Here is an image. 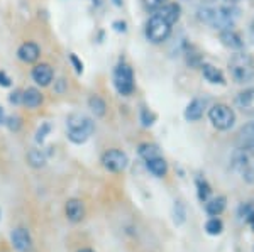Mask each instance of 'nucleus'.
I'll list each match as a JSON object with an SVG mask.
<instances>
[{
    "label": "nucleus",
    "instance_id": "f257e3e1",
    "mask_svg": "<svg viewBox=\"0 0 254 252\" xmlns=\"http://www.w3.org/2000/svg\"><path fill=\"white\" fill-rule=\"evenodd\" d=\"M239 17V10L234 5H225V7H203L198 10V19L203 24H208L210 27L219 31L232 29Z\"/></svg>",
    "mask_w": 254,
    "mask_h": 252
},
{
    "label": "nucleus",
    "instance_id": "f03ea898",
    "mask_svg": "<svg viewBox=\"0 0 254 252\" xmlns=\"http://www.w3.org/2000/svg\"><path fill=\"white\" fill-rule=\"evenodd\" d=\"M68 139L73 144H83L90 139V136L95 131V122L85 113H71L66 120Z\"/></svg>",
    "mask_w": 254,
    "mask_h": 252
},
{
    "label": "nucleus",
    "instance_id": "7ed1b4c3",
    "mask_svg": "<svg viewBox=\"0 0 254 252\" xmlns=\"http://www.w3.org/2000/svg\"><path fill=\"white\" fill-rule=\"evenodd\" d=\"M229 73L236 83L243 85L254 78V59L248 52H236L229 61Z\"/></svg>",
    "mask_w": 254,
    "mask_h": 252
},
{
    "label": "nucleus",
    "instance_id": "20e7f679",
    "mask_svg": "<svg viewBox=\"0 0 254 252\" xmlns=\"http://www.w3.org/2000/svg\"><path fill=\"white\" fill-rule=\"evenodd\" d=\"M232 169L246 181H254V146L237 149L232 156Z\"/></svg>",
    "mask_w": 254,
    "mask_h": 252
},
{
    "label": "nucleus",
    "instance_id": "39448f33",
    "mask_svg": "<svg viewBox=\"0 0 254 252\" xmlns=\"http://www.w3.org/2000/svg\"><path fill=\"white\" fill-rule=\"evenodd\" d=\"M171 32V24L166 19H163L161 15L154 14L153 17L147 20L146 24V38L153 44H159L163 41L168 39Z\"/></svg>",
    "mask_w": 254,
    "mask_h": 252
},
{
    "label": "nucleus",
    "instance_id": "423d86ee",
    "mask_svg": "<svg viewBox=\"0 0 254 252\" xmlns=\"http://www.w3.org/2000/svg\"><path fill=\"white\" fill-rule=\"evenodd\" d=\"M208 119H210L212 125L215 129H219V131H229L234 125L236 115L231 107H227L224 103H217L208 110Z\"/></svg>",
    "mask_w": 254,
    "mask_h": 252
},
{
    "label": "nucleus",
    "instance_id": "0eeeda50",
    "mask_svg": "<svg viewBox=\"0 0 254 252\" xmlns=\"http://www.w3.org/2000/svg\"><path fill=\"white\" fill-rule=\"evenodd\" d=\"M114 87L122 97H129L134 92V73L132 68L126 63H121L114 71Z\"/></svg>",
    "mask_w": 254,
    "mask_h": 252
},
{
    "label": "nucleus",
    "instance_id": "6e6552de",
    "mask_svg": "<svg viewBox=\"0 0 254 252\" xmlns=\"http://www.w3.org/2000/svg\"><path fill=\"white\" fill-rule=\"evenodd\" d=\"M127 164H129V157H127V154L124 151H119V149H109L102 156V166L110 173L124 171Z\"/></svg>",
    "mask_w": 254,
    "mask_h": 252
},
{
    "label": "nucleus",
    "instance_id": "1a4fd4ad",
    "mask_svg": "<svg viewBox=\"0 0 254 252\" xmlns=\"http://www.w3.org/2000/svg\"><path fill=\"white\" fill-rule=\"evenodd\" d=\"M10 241L19 252H31L32 251V237L29 234V230L24 229V227H17V229L12 230Z\"/></svg>",
    "mask_w": 254,
    "mask_h": 252
},
{
    "label": "nucleus",
    "instance_id": "9d476101",
    "mask_svg": "<svg viewBox=\"0 0 254 252\" xmlns=\"http://www.w3.org/2000/svg\"><path fill=\"white\" fill-rule=\"evenodd\" d=\"M64 213H66V218L73 223H78L83 220L85 217V205L83 202L78 200V198H71V200L66 202V206H64Z\"/></svg>",
    "mask_w": 254,
    "mask_h": 252
},
{
    "label": "nucleus",
    "instance_id": "9b49d317",
    "mask_svg": "<svg viewBox=\"0 0 254 252\" xmlns=\"http://www.w3.org/2000/svg\"><path fill=\"white\" fill-rule=\"evenodd\" d=\"M31 75H32V80H34L38 85H41V87H48V85L53 81L55 73H53V68L49 66V64L41 63V64H36V66L32 68Z\"/></svg>",
    "mask_w": 254,
    "mask_h": 252
},
{
    "label": "nucleus",
    "instance_id": "f8f14e48",
    "mask_svg": "<svg viewBox=\"0 0 254 252\" xmlns=\"http://www.w3.org/2000/svg\"><path fill=\"white\" fill-rule=\"evenodd\" d=\"M236 103L246 115H254V88H248V90L241 92L236 99Z\"/></svg>",
    "mask_w": 254,
    "mask_h": 252
},
{
    "label": "nucleus",
    "instance_id": "ddd939ff",
    "mask_svg": "<svg viewBox=\"0 0 254 252\" xmlns=\"http://www.w3.org/2000/svg\"><path fill=\"white\" fill-rule=\"evenodd\" d=\"M220 41H222V44L225 48H229V50H234V51H239L244 48V41L241 38L239 34L234 31V29H224L220 31Z\"/></svg>",
    "mask_w": 254,
    "mask_h": 252
},
{
    "label": "nucleus",
    "instance_id": "4468645a",
    "mask_svg": "<svg viewBox=\"0 0 254 252\" xmlns=\"http://www.w3.org/2000/svg\"><path fill=\"white\" fill-rule=\"evenodd\" d=\"M17 56L24 63H36L41 56V50L36 43H24L22 46L19 48Z\"/></svg>",
    "mask_w": 254,
    "mask_h": 252
},
{
    "label": "nucleus",
    "instance_id": "2eb2a0df",
    "mask_svg": "<svg viewBox=\"0 0 254 252\" xmlns=\"http://www.w3.org/2000/svg\"><path fill=\"white\" fill-rule=\"evenodd\" d=\"M203 110H205V100L202 99H193L188 103L185 110V119L188 122H196L203 117Z\"/></svg>",
    "mask_w": 254,
    "mask_h": 252
},
{
    "label": "nucleus",
    "instance_id": "dca6fc26",
    "mask_svg": "<svg viewBox=\"0 0 254 252\" xmlns=\"http://www.w3.org/2000/svg\"><path fill=\"white\" fill-rule=\"evenodd\" d=\"M180 12H182V10H180L178 3H165V5H161L159 9H156V14L161 15L163 19H166L171 26H173L175 22H178Z\"/></svg>",
    "mask_w": 254,
    "mask_h": 252
},
{
    "label": "nucleus",
    "instance_id": "f3484780",
    "mask_svg": "<svg viewBox=\"0 0 254 252\" xmlns=\"http://www.w3.org/2000/svg\"><path fill=\"white\" fill-rule=\"evenodd\" d=\"M202 75L208 83L212 85H225V78L222 71L215 68L214 64H202Z\"/></svg>",
    "mask_w": 254,
    "mask_h": 252
},
{
    "label": "nucleus",
    "instance_id": "a211bd4d",
    "mask_svg": "<svg viewBox=\"0 0 254 252\" xmlns=\"http://www.w3.org/2000/svg\"><path fill=\"white\" fill-rule=\"evenodd\" d=\"M146 168L156 178H163V176H166V173H168V162L163 159L161 156H158V157H153V159H147Z\"/></svg>",
    "mask_w": 254,
    "mask_h": 252
},
{
    "label": "nucleus",
    "instance_id": "6ab92c4d",
    "mask_svg": "<svg viewBox=\"0 0 254 252\" xmlns=\"http://www.w3.org/2000/svg\"><path fill=\"white\" fill-rule=\"evenodd\" d=\"M22 103L26 105L27 108H38L41 103H43V95L38 88H27V90L22 92Z\"/></svg>",
    "mask_w": 254,
    "mask_h": 252
},
{
    "label": "nucleus",
    "instance_id": "aec40b11",
    "mask_svg": "<svg viewBox=\"0 0 254 252\" xmlns=\"http://www.w3.org/2000/svg\"><path fill=\"white\" fill-rule=\"evenodd\" d=\"M237 144L239 148H249L254 146V122L246 124L243 129L239 131V137H237Z\"/></svg>",
    "mask_w": 254,
    "mask_h": 252
},
{
    "label": "nucleus",
    "instance_id": "412c9836",
    "mask_svg": "<svg viewBox=\"0 0 254 252\" xmlns=\"http://www.w3.org/2000/svg\"><path fill=\"white\" fill-rule=\"evenodd\" d=\"M225 197H217L212 198V200L205 202V212L210 215V217H219L220 213L225 210Z\"/></svg>",
    "mask_w": 254,
    "mask_h": 252
},
{
    "label": "nucleus",
    "instance_id": "4be33fe9",
    "mask_svg": "<svg viewBox=\"0 0 254 252\" xmlns=\"http://www.w3.org/2000/svg\"><path fill=\"white\" fill-rule=\"evenodd\" d=\"M46 161H48V157L43 149H31V151L27 152V162H29L32 168H43V166L46 164Z\"/></svg>",
    "mask_w": 254,
    "mask_h": 252
},
{
    "label": "nucleus",
    "instance_id": "5701e85b",
    "mask_svg": "<svg viewBox=\"0 0 254 252\" xmlns=\"http://www.w3.org/2000/svg\"><path fill=\"white\" fill-rule=\"evenodd\" d=\"M196 195H198V200L205 203L207 200H210L212 195V188L207 183V180H202V178H196Z\"/></svg>",
    "mask_w": 254,
    "mask_h": 252
},
{
    "label": "nucleus",
    "instance_id": "b1692460",
    "mask_svg": "<svg viewBox=\"0 0 254 252\" xmlns=\"http://www.w3.org/2000/svg\"><path fill=\"white\" fill-rule=\"evenodd\" d=\"M137 152H139V156H141L144 161L161 156V154H159L158 146H154V144H141V146H139V149H137Z\"/></svg>",
    "mask_w": 254,
    "mask_h": 252
},
{
    "label": "nucleus",
    "instance_id": "393cba45",
    "mask_svg": "<svg viewBox=\"0 0 254 252\" xmlns=\"http://www.w3.org/2000/svg\"><path fill=\"white\" fill-rule=\"evenodd\" d=\"M88 107L92 108V112L95 113L97 117H104L107 105H105V101L98 95H93V97H90V100H88Z\"/></svg>",
    "mask_w": 254,
    "mask_h": 252
},
{
    "label": "nucleus",
    "instance_id": "a878e982",
    "mask_svg": "<svg viewBox=\"0 0 254 252\" xmlns=\"http://www.w3.org/2000/svg\"><path fill=\"white\" fill-rule=\"evenodd\" d=\"M205 230L208 235H220L224 230V223L219 217H212L210 220H207L205 223Z\"/></svg>",
    "mask_w": 254,
    "mask_h": 252
},
{
    "label": "nucleus",
    "instance_id": "bb28decb",
    "mask_svg": "<svg viewBox=\"0 0 254 252\" xmlns=\"http://www.w3.org/2000/svg\"><path fill=\"white\" fill-rule=\"evenodd\" d=\"M173 220L176 225H182L187 218V210H185V205L182 202H175V208H173Z\"/></svg>",
    "mask_w": 254,
    "mask_h": 252
},
{
    "label": "nucleus",
    "instance_id": "cd10ccee",
    "mask_svg": "<svg viewBox=\"0 0 254 252\" xmlns=\"http://www.w3.org/2000/svg\"><path fill=\"white\" fill-rule=\"evenodd\" d=\"M49 132H51V124H49V122L41 124V127L38 129V132H36V142H38V144H43Z\"/></svg>",
    "mask_w": 254,
    "mask_h": 252
},
{
    "label": "nucleus",
    "instance_id": "c85d7f7f",
    "mask_svg": "<svg viewBox=\"0 0 254 252\" xmlns=\"http://www.w3.org/2000/svg\"><path fill=\"white\" fill-rule=\"evenodd\" d=\"M239 215L244 218V220H251V218L254 217V205L253 203H244V205H241L239 208Z\"/></svg>",
    "mask_w": 254,
    "mask_h": 252
},
{
    "label": "nucleus",
    "instance_id": "c756f323",
    "mask_svg": "<svg viewBox=\"0 0 254 252\" xmlns=\"http://www.w3.org/2000/svg\"><path fill=\"white\" fill-rule=\"evenodd\" d=\"M5 125L10 129V131H14V132H17L20 127H22V119L17 115H12V117H7L5 119Z\"/></svg>",
    "mask_w": 254,
    "mask_h": 252
},
{
    "label": "nucleus",
    "instance_id": "7c9ffc66",
    "mask_svg": "<svg viewBox=\"0 0 254 252\" xmlns=\"http://www.w3.org/2000/svg\"><path fill=\"white\" fill-rule=\"evenodd\" d=\"M154 120H156V115H154L153 112H149L147 108L141 110V122L144 127H151V125L154 124Z\"/></svg>",
    "mask_w": 254,
    "mask_h": 252
},
{
    "label": "nucleus",
    "instance_id": "2f4dec72",
    "mask_svg": "<svg viewBox=\"0 0 254 252\" xmlns=\"http://www.w3.org/2000/svg\"><path fill=\"white\" fill-rule=\"evenodd\" d=\"M69 61H71V64L75 66V71L78 73V75H81L83 73V63L78 59V56L76 54H69Z\"/></svg>",
    "mask_w": 254,
    "mask_h": 252
},
{
    "label": "nucleus",
    "instance_id": "473e14b6",
    "mask_svg": "<svg viewBox=\"0 0 254 252\" xmlns=\"http://www.w3.org/2000/svg\"><path fill=\"white\" fill-rule=\"evenodd\" d=\"M142 3L147 7V9H159L161 5H165L166 3V0H142Z\"/></svg>",
    "mask_w": 254,
    "mask_h": 252
},
{
    "label": "nucleus",
    "instance_id": "72a5a7b5",
    "mask_svg": "<svg viewBox=\"0 0 254 252\" xmlns=\"http://www.w3.org/2000/svg\"><path fill=\"white\" fill-rule=\"evenodd\" d=\"M9 101H10V103H14V105H19V103H22V92L15 90L14 93H10V97H9Z\"/></svg>",
    "mask_w": 254,
    "mask_h": 252
},
{
    "label": "nucleus",
    "instance_id": "f704fd0d",
    "mask_svg": "<svg viewBox=\"0 0 254 252\" xmlns=\"http://www.w3.org/2000/svg\"><path fill=\"white\" fill-rule=\"evenodd\" d=\"M10 78L5 71H0V87H10Z\"/></svg>",
    "mask_w": 254,
    "mask_h": 252
},
{
    "label": "nucleus",
    "instance_id": "c9c22d12",
    "mask_svg": "<svg viewBox=\"0 0 254 252\" xmlns=\"http://www.w3.org/2000/svg\"><path fill=\"white\" fill-rule=\"evenodd\" d=\"M112 26H114V29H116L117 32H126L127 24L126 22H121V20H116V22H114Z\"/></svg>",
    "mask_w": 254,
    "mask_h": 252
},
{
    "label": "nucleus",
    "instance_id": "e433bc0d",
    "mask_svg": "<svg viewBox=\"0 0 254 252\" xmlns=\"http://www.w3.org/2000/svg\"><path fill=\"white\" fill-rule=\"evenodd\" d=\"M5 119H7V117H5V112H3V108L0 107V124H5Z\"/></svg>",
    "mask_w": 254,
    "mask_h": 252
},
{
    "label": "nucleus",
    "instance_id": "4c0bfd02",
    "mask_svg": "<svg viewBox=\"0 0 254 252\" xmlns=\"http://www.w3.org/2000/svg\"><path fill=\"white\" fill-rule=\"evenodd\" d=\"M225 2L229 3V5H234V3H237V2H241V0H225Z\"/></svg>",
    "mask_w": 254,
    "mask_h": 252
},
{
    "label": "nucleus",
    "instance_id": "58836bf2",
    "mask_svg": "<svg viewBox=\"0 0 254 252\" xmlns=\"http://www.w3.org/2000/svg\"><path fill=\"white\" fill-rule=\"evenodd\" d=\"M251 38L254 41V20H253V24H251Z\"/></svg>",
    "mask_w": 254,
    "mask_h": 252
},
{
    "label": "nucleus",
    "instance_id": "ea45409f",
    "mask_svg": "<svg viewBox=\"0 0 254 252\" xmlns=\"http://www.w3.org/2000/svg\"><path fill=\"white\" fill-rule=\"evenodd\" d=\"M78 252H95V251H92V249H80Z\"/></svg>",
    "mask_w": 254,
    "mask_h": 252
},
{
    "label": "nucleus",
    "instance_id": "a19ab883",
    "mask_svg": "<svg viewBox=\"0 0 254 252\" xmlns=\"http://www.w3.org/2000/svg\"><path fill=\"white\" fill-rule=\"evenodd\" d=\"M114 3H116V5H122V0H114Z\"/></svg>",
    "mask_w": 254,
    "mask_h": 252
}]
</instances>
